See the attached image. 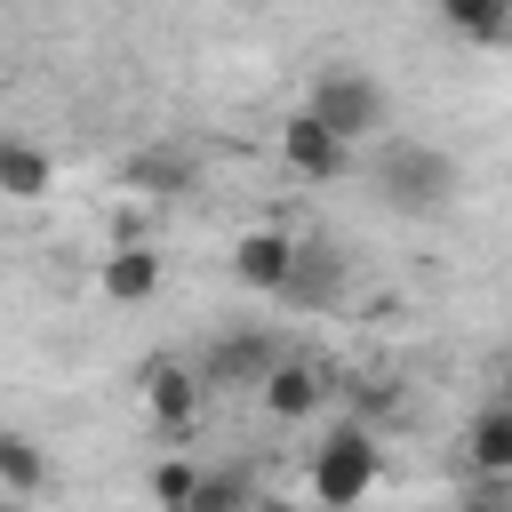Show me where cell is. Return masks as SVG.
<instances>
[{
  "instance_id": "cell-1",
  "label": "cell",
  "mask_w": 512,
  "mask_h": 512,
  "mask_svg": "<svg viewBox=\"0 0 512 512\" xmlns=\"http://www.w3.org/2000/svg\"><path fill=\"white\" fill-rule=\"evenodd\" d=\"M304 112H320V120H328L344 144H368V136H384V120H392V96H384L368 72H352V64H328V72L312 80Z\"/></svg>"
},
{
  "instance_id": "cell-2",
  "label": "cell",
  "mask_w": 512,
  "mask_h": 512,
  "mask_svg": "<svg viewBox=\"0 0 512 512\" xmlns=\"http://www.w3.org/2000/svg\"><path fill=\"white\" fill-rule=\"evenodd\" d=\"M376 184H384L392 208L424 216V208H448V192H456V160L432 152V144H416V136H392L384 160H376Z\"/></svg>"
},
{
  "instance_id": "cell-3",
  "label": "cell",
  "mask_w": 512,
  "mask_h": 512,
  "mask_svg": "<svg viewBox=\"0 0 512 512\" xmlns=\"http://www.w3.org/2000/svg\"><path fill=\"white\" fill-rule=\"evenodd\" d=\"M368 488H376V440H368L360 424L328 432L320 456H312V496H320V504H360Z\"/></svg>"
},
{
  "instance_id": "cell-4",
  "label": "cell",
  "mask_w": 512,
  "mask_h": 512,
  "mask_svg": "<svg viewBox=\"0 0 512 512\" xmlns=\"http://www.w3.org/2000/svg\"><path fill=\"white\" fill-rule=\"evenodd\" d=\"M200 368H184V360H144V376H136V392H144V416L160 424V432H184L192 416H200Z\"/></svg>"
},
{
  "instance_id": "cell-5",
  "label": "cell",
  "mask_w": 512,
  "mask_h": 512,
  "mask_svg": "<svg viewBox=\"0 0 512 512\" xmlns=\"http://www.w3.org/2000/svg\"><path fill=\"white\" fill-rule=\"evenodd\" d=\"M272 360H280V344H272V336H256V328H240V336H224V344L200 360V376H208V384H224V392H256V384L272 376Z\"/></svg>"
},
{
  "instance_id": "cell-6",
  "label": "cell",
  "mask_w": 512,
  "mask_h": 512,
  "mask_svg": "<svg viewBox=\"0 0 512 512\" xmlns=\"http://www.w3.org/2000/svg\"><path fill=\"white\" fill-rule=\"evenodd\" d=\"M256 400H264V416H280V424H304V416H320V400H328V376H320L312 360H272V376L256 384Z\"/></svg>"
},
{
  "instance_id": "cell-7",
  "label": "cell",
  "mask_w": 512,
  "mask_h": 512,
  "mask_svg": "<svg viewBox=\"0 0 512 512\" xmlns=\"http://www.w3.org/2000/svg\"><path fill=\"white\" fill-rule=\"evenodd\" d=\"M344 152H352V144H344L320 112H296V120L280 128V160H288L296 176H336V168H344Z\"/></svg>"
},
{
  "instance_id": "cell-8",
  "label": "cell",
  "mask_w": 512,
  "mask_h": 512,
  "mask_svg": "<svg viewBox=\"0 0 512 512\" xmlns=\"http://www.w3.org/2000/svg\"><path fill=\"white\" fill-rule=\"evenodd\" d=\"M288 272H296V240H288V232H248V240L232 248V280H240V288L280 296V288H288Z\"/></svg>"
},
{
  "instance_id": "cell-9",
  "label": "cell",
  "mask_w": 512,
  "mask_h": 512,
  "mask_svg": "<svg viewBox=\"0 0 512 512\" xmlns=\"http://www.w3.org/2000/svg\"><path fill=\"white\" fill-rule=\"evenodd\" d=\"M288 304H304V312H320V304H336L344 296V256L328 248V240H296V272H288V288H280Z\"/></svg>"
},
{
  "instance_id": "cell-10",
  "label": "cell",
  "mask_w": 512,
  "mask_h": 512,
  "mask_svg": "<svg viewBox=\"0 0 512 512\" xmlns=\"http://www.w3.org/2000/svg\"><path fill=\"white\" fill-rule=\"evenodd\" d=\"M152 288H160V256L152 248H112L104 256V296L112 304H144Z\"/></svg>"
},
{
  "instance_id": "cell-11",
  "label": "cell",
  "mask_w": 512,
  "mask_h": 512,
  "mask_svg": "<svg viewBox=\"0 0 512 512\" xmlns=\"http://www.w3.org/2000/svg\"><path fill=\"white\" fill-rule=\"evenodd\" d=\"M464 456H472V472H488V480H504V472H512V408H504V400L464 432Z\"/></svg>"
},
{
  "instance_id": "cell-12",
  "label": "cell",
  "mask_w": 512,
  "mask_h": 512,
  "mask_svg": "<svg viewBox=\"0 0 512 512\" xmlns=\"http://www.w3.org/2000/svg\"><path fill=\"white\" fill-rule=\"evenodd\" d=\"M0 192H8V200H40V192H48V152L24 144V136H8V144H0Z\"/></svg>"
},
{
  "instance_id": "cell-13",
  "label": "cell",
  "mask_w": 512,
  "mask_h": 512,
  "mask_svg": "<svg viewBox=\"0 0 512 512\" xmlns=\"http://www.w3.org/2000/svg\"><path fill=\"white\" fill-rule=\"evenodd\" d=\"M192 152H136L128 160V192H192Z\"/></svg>"
},
{
  "instance_id": "cell-14",
  "label": "cell",
  "mask_w": 512,
  "mask_h": 512,
  "mask_svg": "<svg viewBox=\"0 0 512 512\" xmlns=\"http://www.w3.org/2000/svg\"><path fill=\"white\" fill-rule=\"evenodd\" d=\"M32 488H40V448H32L24 432H8V440H0V496L24 504Z\"/></svg>"
},
{
  "instance_id": "cell-15",
  "label": "cell",
  "mask_w": 512,
  "mask_h": 512,
  "mask_svg": "<svg viewBox=\"0 0 512 512\" xmlns=\"http://www.w3.org/2000/svg\"><path fill=\"white\" fill-rule=\"evenodd\" d=\"M440 16H448L456 32H472V40H496V32L512 24V0H440Z\"/></svg>"
},
{
  "instance_id": "cell-16",
  "label": "cell",
  "mask_w": 512,
  "mask_h": 512,
  "mask_svg": "<svg viewBox=\"0 0 512 512\" xmlns=\"http://www.w3.org/2000/svg\"><path fill=\"white\" fill-rule=\"evenodd\" d=\"M192 496H200V472L192 464H160L152 472V504H192Z\"/></svg>"
},
{
  "instance_id": "cell-17",
  "label": "cell",
  "mask_w": 512,
  "mask_h": 512,
  "mask_svg": "<svg viewBox=\"0 0 512 512\" xmlns=\"http://www.w3.org/2000/svg\"><path fill=\"white\" fill-rule=\"evenodd\" d=\"M232 504H248L240 480H200V496H192V512H232Z\"/></svg>"
},
{
  "instance_id": "cell-18",
  "label": "cell",
  "mask_w": 512,
  "mask_h": 512,
  "mask_svg": "<svg viewBox=\"0 0 512 512\" xmlns=\"http://www.w3.org/2000/svg\"><path fill=\"white\" fill-rule=\"evenodd\" d=\"M496 400H504V408H512V368H504V392H496Z\"/></svg>"
}]
</instances>
